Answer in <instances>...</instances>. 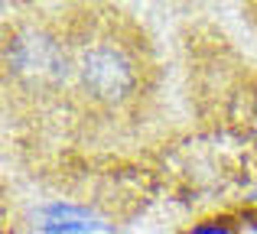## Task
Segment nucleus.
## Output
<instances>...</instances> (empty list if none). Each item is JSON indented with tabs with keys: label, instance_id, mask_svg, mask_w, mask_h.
<instances>
[{
	"label": "nucleus",
	"instance_id": "obj_1",
	"mask_svg": "<svg viewBox=\"0 0 257 234\" xmlns=\"http://www.w3.org/2000/svg\"><path fill=\"white\" fill-rule=\"evenodd\" d=\"M85 82L91 85L98 95L114 98L131 85V72H127L124 59L114 52H91L85 59Z\"/></svg>",
	"mask_w": 257,
	"mask_h": 234
},
{
	"label": "nucleus",
	"instance_id": "obj_2",
	"mask_svg": "<svg viewBox=\"0 0 257 234\" xmlns=\"http://www.w3.org/2000/svg\"><path fill=\"white\" fill-rule=\"evenodd\" d=\"M192 234H231L228 228H218V224H202V228H195Z\"/></svg>",
	"mask_w": 257,
	"mask_h": 234
}]
</instances>
